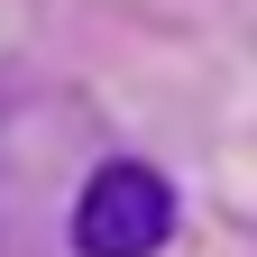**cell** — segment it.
<instances>
[{
    "label": "cell",
    "instance_id": "1",
    "mask_svg": "<svg viewBox=\"0 0 257 257\" xmlns=\"http://www.w3.org/2000/svg\"><path fill=\"white\" fill-rule=\"evenodd\" d=\"M175 184L147 156H101L74 193V257H166L175 239Z\"/></svg>",
    "mask_w": 257,
    "mask_h": 257
}]
</instances>
